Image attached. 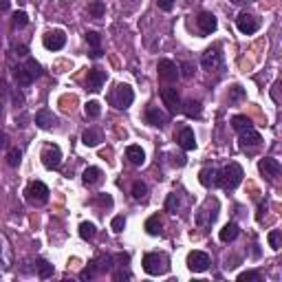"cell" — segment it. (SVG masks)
Returning <instances> with one entry per match:
<instances>
[{"mask_svg": "<svg viewBox=\"0 0 282 282\" xmlns=\"http://www.w3.org/2000/svg\"><path fill=\"white\" fill-rule=\"evenodd\" d=\"M170 269V260L166 254H146L143 256V271L150 276H163Z\"/></svg>", "mask_w": 282, "mask_h": 282, "instance_id": "cell-2", "label": "cell"}, {"mask_svg": "<svg viewBox=\"0 0 282 282\" xmlns=\"http://www.w3.org/2000/svg\"><path fill=\"white\" fill-rule=\"evenodd\" d=\"M216 216H218V201L216 198H207L203 203V207L196 212V225L201 229H207V227H212Z\"/></svg>", "mask_w": 282, "mask_h": 282, "instance_id": "cell-4", "label": "cell"}, {"mask_svg": "<svg viewBox=\"0 0 282 282\" xmlns=\"http://www.w3.org/2000/svg\"><path fill=\"white\" fill-rule=\"evenodd\" d=\"M209 265H212V260H209V256L205 254V251H189L188 254V269L194 271V274L207 271Z\"/></svg>", "mask_w": 282, "mask_h": 282, "instance_id": "cell-7", "label": "cell"}, {"mask_svg": "<svg viewBox=\"0 0 282 282\" xmlns=\"http://www.w3.org/2000/svg\"><path fill=\"white\" fill-rule=\"evenodd\" d=\"M0 267H2V269H9V267H11V249H9V243L2 234H0Z\"/></svg>", "mask_w": 282, "mask_h": 282, "instance_id": "cell-23", "label": "cell"}, {"mask_svg": "<svg viewBox=\"0 0 282 282\" xmlns=\"http://www.w3.org/2000/svg\"><path fill=\"white\" fill-rule=\"evenodd\" d=\"M95 234H97V229H95L93 223H82V225H80V236H82L84 240H93Z\"/></svg>", "mask_w": 282, "mask_h": 282, "instance_id": "cell-36", "label": "cell"}, {"mask_svg": "<svg viewBox=\"0 0 282 282\" xmlns=\"http://www.w3.org/2000/svg\"><path fill=\"white\" fill-rule=\"evenodd\" d=\"M106 13V4L101 2V0H93V2L89 4V16L91 18H104Z\"/></svg>", "mask_w": 282, "mask_h": 282, "instance_id": "cell-31", "label": "cell"}, {"mask_svg": "<svg viewBox=\"0 0 282 282\" xmlns=\"http://www.w3.org/2000/svg\"><path fill=\"white\" fill-rule=\"evenodd\" d=\"M146 121L150 126H155V128H163L168 124V115L163 110H159L157 106H148V110H146Z\"/></svg>", "mask_w": 282, "mask_h": 282, "instance_id": "cell-17", "label": "cell"}, {"mask_svg": "<svg viewBox=\"0 0 282 282\" xmlns=\"http://www.w3.org/2000/svg\"><path fill=\"white\" fill-rule=\"evenodd\" d=\"M27 22H29V18H27V13H24V11L13 13V29H22Z\"/></svg>", "mask_w": 282, "mask_h": 282, "instance_id": "cell-42", "label": "cell"}, {"mask_svg": "<svg viewBox=\"0 0 282 282\" xmlns=\"http://www.w3.org/2000/svg\"><path fill=\"white\" fill-rule=\"evenodd\" d=\"M104 82H106V71H101V69H91L89 75H86V89H89L91 93H97V91H101Z\"/></svg>", "mask_w": 282, "mask_h": 282, "instance_id": "cell-14", "label": "cell"}, {"mask_svg": "<svg viewBox=\"0 0 282 282\" xmlns=\"http://www.w3.org/2000/svg\"><path fill=\"white\" fill-rule=\"evenodd\" d=\"M238 232H240L238 225H236V223H227L223 229H220V240H223V243H232V240L238 238Z\"/></svg>", "mask_w": 282, "mask_h": 282, "instance_id": "cell-28", "label": "cell"}, {"mask_svg": "<svg viewBox=\"0 0 282 282\" xmlns=\"http://www.w3.org/2000/svg\"><path fill=\"white\" fill-rule=\"evenodd\" d=\"M0 112H2V108H0Z\"/></svg>", "mask_w": 282, "mask_h": 282, "instance_id": "cell-55", "label": "cell"}, {"mask_svg": "<svg viewBox=\"0 0 282 282\" xmlns=\"http://www.w3.org/2000/svg\"><path fill=\"white\" fill-rule=\"evenodd\" d=\"M161 99H163V104L168 106V110H170L172 115H177V112L181 110V99H179L177 89H172V86L161 89Z\"/></svg>", "mask_w": 282, "mask_h": 282, "instance_id": "cell-12", "label": "cell"}, {"mask_svg": "<svg viewBox=\"0 0 282 282\" xmlns=\"http://www.w3.org/2000/svg\"><path fill=\"white\" fill-rule=\"evenodd\" d=\"M179 205H181V201H179V194L174 192V194H168V198H166V209L170 214H177V209H179Z\"/></svg>", "mask_w": 282, "mask_h": 282, "instance_id": "cell-37", "label": "cell"}, {"mask_svg": "<svg viewBox=\"0 0 282 282\" xmlns=\"http://www.w3.org/2000/svg\"><path fill=\"white\" fill-rule=\"evenodd\" d=\"M157 4H159V9H161V11H172L174 0H157Z\"/></svg>", "mask_w": 282, "mask_h": 282, "instance_id": "cell-45", "label": "cell"}, {"mask_svg": "<svg viewBox=\"0 0 282 282\" xmlns=\"http://www.w3.org/2000/svg\"><path fill=\"white\" fill-rule=\"evenodd\" d=\"M18 51V55H27V47H16Z\"/></svg>", "mask_w": 282, "mask_h": 282, "instance_id": "cell-52", "label": "cell"}, {"mask_svg": "<svg viewBox=\"0 0 282 282\" xmlns=\"http://www.w3.org/2000/svg\"><path fill=\"white\" fill-rule=\"evenodd\" d=\"M232 126H234V130H240V128H245V126H251V121L245 115H236L232 119Z\"/></svg>", "mask_w": 282, "mask_h": 282, "instance_id": "cell-44", "label": "cell"}, {"mask_svg": "<svg viewBox=\"0 0 282 282\" xmlns=\"http://www.w3.org/2000/svg\"><path fill=\"white\" fill-rule=\"evenodd\" d=\"M258 170H260V174H263V177H267V179H276V177L280 174V161H278V159L265 157V159H260Z\"/></svg>", "mask_w": 282, "mask_h": 282, "instance_id": "cell-15", "label": "cell"}, {"mask_svg": "<svg viewBox=\"0 0 282 282\" xmlns=\"http://www.w3.org/2000/svg\"><path fill=\"white\" fill-rule=\"evenodd\" d=\"M236 132H238V139H240V146L243 148L260 146V143H263V137H260V132L256 130L254 126H245V128H240V130H236Z\"/></svg>", "mask_w": 282, "mask_h": 282, "instance_id": "cell-10", "label": "cell"}, {"mask_svg": "<svg viewBox=\"0 0 282 282\" xmlns=\"http://www.w3.org/2000/svg\"><path fill=\"white\" fill-rule=\"evenodd\" d=\"M110 104L115 106V108H121V110H126L128 106L135 101V93H132V89L128 84H117L115 86V91L110 93Z\"/></svg>", "mask_w": 282, "mask_h": 282, "instance_id": "cell-5", "label": "cell"}, {"mask_svg": "<svg viewBox=\"0 0 282 282\" xmlns=\"http://www.w3.org/2000/svg\"><path fill=\"white\" fill-rule=\"evenodd\" d=\"M220 64H223V55L218 53V49H209L203 53L201 66L205 71H216V69H220Z\"/></svg>", "mask_w": 282, "mask_h": 282, "instance_id": "cell-16", "label": "cell"}, {"mask_svg": "<svg viewBox=\"0 0 282 282\" xmlns=\"http://www.w3.org/2000/svg\"><path fill=\"white\" fill-rule=\"evenodd\" d=\"M232 2H234V4H249L251 0H232Z\"/></svg>", "mask_w": 282, "mask_h": 282, "instance_id": "cell-53", "label": "cell"}, {"mask_svg": "<svg viewBox=\"0 0 282 282\" xmlns=\"http://www.w3.org/2000/svg\"><path fill=\"white\" fill-rule=\"evenodd\" d=\"M93 203L99 205V207H104V209H110L112 207V196L110 194H97V196L93 198Z\"/></svg>", "mask_w": 282, "mask_h": 282, "instance_id": "cell-38", "label": "cell"}, {"mask_svg": "<svg viewBox=\"0 0 282 282\" xmlns=\"http://www.w3.org/2000/svg\"><path fill=\"white\" fill-rule=\"evenodd\" d=\"M181 110L186 112V115L189 117V119H198V117L203 115V108H201V101H196V99H188L186 104L181 106Z\"/></svg>", "mask_w": 282, "mask_h": 282, "instance_id": "cell-24", "label": "cell"}, {"mask_svg": "<svg viewBox=\"0 0 282 282\" xmlns=\"http://www.w3.org/2000/svg\"><path fill=\"white\" fill-rule=\"evenodd\" d=\"M243 177H245V172H243V168L238 166V163H227V166L223 168V170L218 172V177H216V186L220 188H225V189H236L240 186V181H243Z\"/></svg>", "mask_w": 282, "mask_h": 282, "instance_id": "cell-1", "label": "cell"}, {"mask_svg": "<svg viewBox=\"0 0 282 282\" xmlns=\"http://www.w3.org/2000/svg\"><path fill=\"white\" fill-rule=\"evenodd\" d=\"M7 161H9V166H11V168H18L20 161H22V152H20L18 148H11L9 155H7Z\"/></svg>", "mask_w": 282, "mask_h": 282, "instance_id": "cell-39", "label": "cell"}, {"mask_svg": "<svg viewBox=\"0 0 282 282\" xmlns=\"http://www.w3.org/2000/svg\"><path fill=\"white\" fill-rule=\"evenodd\" d=\"M126 159L132 163V166H143V163H146V152H143L141 146H128L126 148Z\"/></svg>", "mask_w": 282, "mask_h": 282, "instance_id": "cell-22", "label": "cell"}, {"mask_svg": "<svg viewBox=\"0 0 282 282\" xmlns=\"http://www.w3.org/2000/svg\"><path fill=\"white\" fill-rule=\"evenodd\" d=\"M267 238H269L271 249H276V251H278V249L282 247V234L278 232V229H274V232H269V236H267Z\"/></svg>", "mask_w": 282, "mask_h": 282, "instance_id": "cell-40", "label": "cell"}, {"mask_svg": "<svg viewBox=\"0 0 282 282\" xmlns=\"http://www.w3.org/2000/svg\"><path fill=\"white\" fill-rule=\"evenodd\" d=\"M112 278H115L117 282H119V280H130V274H128V271H115Z\"/></svg>", "mask_w": 282, "mask_h": 282, "instance_id": "cell-48", "label": "cell"}, {"mask_svg": "<svg viewBox=\"0 0 282 282\" xmlns=\"http://www.w3.org/2000/svg\"><path fill=\"white\" fill-rule=\"evenodd\" d=\"M13 101H16L18 106H22V104H24V97H22V93H13Z\"/></svg>", "mask_w": 282, "mask_h": 282, "instance_id": "cell-50", "label": "cell"}, {"mask_svg": "<svg viewBox=\"0 0 282 282\" xmlns=\"http://www.w3.org/2000/svg\"><path fill=\"white\" fill-rule=\"evenodd\" d=\"M9 9V0H0V11H7Z\"/></svg>", "mask_w": 282, "mask_h": 282, "instance_id": "cell-51", "label": "cell"}, {"mask_svg": "<svg viewBox=\"0 0 282 282\" xmlns=\"http://www.w3.org/2000/svg\"><path fill=\"white\" fill-rule=\"evenodd\" d=\"M278 89H280V84L276 82L274 84V91H271V97H274V101H280V95H278Z\"/></svg>", "mask_w": 282, "mask_h": 282, "instance_id": "cell-49", "label": "cell"}, {"mask_svg": "<svg viewBox=\"0 0 282 282\" xmlns=\"http://www.w3.org/2000/svg\"><path fill=\"white\" fill-rule=\"evenodd\" d=\"M188 2H192V0H188Z\"/></svg>", "mask_w": 282, "mask_h": 282, "instance_id": "cell-54", "label": "cell"}, {"mask_svg": "<svg viewBox=\"0 0 282 282\" xmlns=\"http://www.w3.org/2000/svg\"><path fill=\"white\" fill-rule=\"evenodd\" d=\"M97 271H99V263H97V260H93V263L86 267V269L80 271V278H82V280H93L95 276H97Z\"/></svg>", "mask_w": 282, "mask_h": 282, "instance_id": "cell-33", "label": "cell"}, {"mask_svg": "<svg viewBox=\"0 0 282 282\" xmlns=\"http://www.w3.org/2000/svg\"><path fill=\"white\" fill-rule=\"evenodd\" d=\"M177 141H179V146H181L183 150H194V148H196V137H194V130H192V128H188V126L179 130Z\"/></svg>", "mask_w": 282, "mask_h": 282, "instance_id": "cell-19", "label": "cell"}, {"mask_svg": "<svg viewBox=\"0 0 282 282\" xmlns=\"http://www.w3.org/2000/svg\"><path fill=\"white\" fill-rule=\"evenodd\" d=\"M24 198L31 205H44L49 201V188L42 181H31L24 189Z\"/></svg>", "mask_w": 282, "mask_h": 282, "instance_id": "cell-6", "label": "cell"}, {"mask_svg": "<svg viewBox=\"0 0 282 282\" xmlns=\"http://www.w3.org/2000/svg\"><path fill=\"white\" fill-rule=\"evenodd\" d=\"M84 112H86V117L89 119H97V117L101 115V106H99V101H89V104L84 106Z\"/></svg>", "mask_w": 282, "mask_h": 282, "instance_id": "cell-34", "label": "cell"}, {"mask_svg": "<svg viewBox=\"0 0 282 282\" xmlns=\"http://www.w3.org/2000/svg\"><path fill=\"white\" fill-rule=\"evenodd\" d=\"M99 141H101V132L95 130V128H89V130H84V135H82V143L89 148L99 146Z\"/></svg>", "mask_w": 282, "mask_h": 282, "instance_id": "cell-27", "label": "cell"}, {"mask_svg": "<svg viewBox=\"0 0 282 282\" xmlns=\"http://www.w3.org/2000/svg\"><path fill=\"white\" fill-rule=\"evenodd\" d=\"M245 97H247V93H245V89H243V86H238V84H234L232 89H229V93H227L229 104H236V101H243Z\"/></svg>", "mask_w": 282, "mask_h": 282, "instance_id": "cell-30", "label": "cell"}, {"mask_svg": "<svg viewBox=\"0 0 282 282\" xmlns=\"http://www.w3.org/2000/svg\"><path fill=\"white\" fill-rule=\"evenodd\" d=\"M216 177H218L216 168H203L201 174H198V181L205 188H212V186H216Z\"/></svg>", "mask_w": 282, "mask_h": 282, "instance_id": "cell-26", "label": "cell"}, {"mask_svg": "<svg viewBox=\"0 0 282 282\" xmlns=\"http://www.w3.org/2000/svg\"><path fill=\"white\" fill-rule=\"evenodd\" d=\"M148 196V186L143 181H135V186H132V198L135 201H146Z\"/></svg>", "mask_w": 282, "mask_h": 282, "instance_id": "cell-32", "label": "cell"}, {"mask_svg": "<svg viewBox=\"0 0 282 282\" xmlns=\"http://www.w3.org/2000/svg\"><path fill=\"white\" fill-rule=\"evenodd\" d=\"M101 177H104V172L99 168H86L84 174H82V181H84V186H97L101 181Z\"/></svg>", "mask_w": 282, "mask_h": 282, "instance_id": "cell-25", "label": "cell"}, {"mask_svg": "<svg viewBox=\"0 0 282 282\" xmlns=\"http://www.w3.org/2000/svg\"><path fill=\"white\" fill-rule=\"evenodd\" d=\"M260 280V274L258 271H243L238 276V282H258Z\"/></svg>", "mask_w": 282, "mask_h": 282, "instance_id": "cell-41", "label": "cell"}, {"mask_svg": "<svg viewBox=\"0 0 282 282\" xmlns=\"http://www.w3.org/2000/svg\"><path fill=\"white\" fill-rule=\"evenodd\" d=\"M143 227H146V232L150 234V236H159V234H161V218L155 214V216H150V218L146 220V225H143Z\"/></svg>", "mask_w": 282, "mask_h": 282, "instance_id": "cell-29", "label": "cell"}, {"mask_svg": "<svg viewBox=\"0 0 282 282\" xmlns=\"http://www.w3.org/2000/svg\"><path fill=\"white\" fill-rule=\"evenodd\" d=\"M35 126L42 128V130H49V128L58 126V117H55L49 108H42V110H38V115H35Z\"/></svg>", "mask_w": 282, "mask_h": 282, "instance_id": "cell-18", "label": "cell"}, {"mask_svg": "<svg viewBox=\"0 0 282 282\" xmlns=\"http://www.w3.org/2000/svg\"><path fill=\"white\" fill-rule=\"evenodd\" d=\"M196 24L201 29V33H212V31H216V16L209 11H201L196 18Z\"/></svg>", "mask_w": 282, "mask_h": 282, "instance_id": "cell-20", "label": "cell"}, {"mask_svg": "<svg viewBox=\"0 0 282 282\" xmlns=\"http://www.w3.org/2000/svg\"><path fill=\"white\" fill-rule=\"evenodd\" d=\"M181 71H183V78H192V73H194V66L192 64H189V62H183L181 64Z\"/></svg>", "mask_w": 282, "mask_h": 282, "instance_id": "cell-47", "label": "cell"}, {"mask_svg": "<svg viewBox=\"0 0 282 282\" xmlns=\"http://www.w3.org/2000/svg\"><path fill=\"white\" fill-rule=\"evenodd\" d=\"M40 159H42V163H44L47 170H55V168H60V163H62V150H60L55 143H51V146H47L42 150Z\"/></svg>", "mask_w": 282, "mask_h": 282, "instance_id": "cell-8", "label": "cell"}, {"mask_svg": "<svg viewBox=\"0 0 282 282\" xmlns=\"http://www.w3.org/2000/svg\"><path fill=\"white\" fill-rule=\"evenodd\" d=\"M188 163V159L186 155H172V166H177V168H183Z\"/></svg>", "mask_w": 282, "mask_h": 282, "instance_id": "cell-46", "label": "cell"}, {"mask_svg": "<svg viewBox=\"0 0 282 282\" xmlns=\"http://www.w3.org/2000/svg\"><path fill=\"white\" fill-rule=\"evenodd\" d=\"M86 42H89V47H91L89 55L93 60H99L101 58V35L97 31H89L86 33Z\"/></svg>", "mask_w": 282, "mask_h": 282, "instance_id": "cell-21", "label": "cell"}, {"mask_svg": "<svg viewBox=\"0 0 282 282\" xmlns=\"http://www.w3.org/2000/svg\"><path fill=\"white\" fill-rule=\"evenodd\" d=\"M110 227H112V232L115 234H121L124 232V227H126V218L124 216H115L112 218V223H110Z\"/></svg>", "mask_w": 282, "mask_h": 282, "instance_id": "cell-43", "label": "cell"}, {"mask_svg": "<svg viewBox=\"0 0 282 282\" xmlns=\"http://www.w3.org/2000/svg\"><path fill=\"white\" fill-rule=\"evenodd\" d=\"M42 73L40 71V64L35 62L33 58H27V64L24 66H18L16 71H13V78H16V82H18V86H31L33 84V80L38 78V75Z\"/></svg>", "mask_w": 282, "mask_h": 282, "instance_id": "cell-3", "label": "cell"}, {"mask_svg": "<svg viewBox=\"0 0 282 282\" xmlns=\"http://www.w3.org/2000/svg\"><path fill=\"white\" fill-rule=\"evenodd\" d=\"M236 27H238V31H240V33H245V35H254L256 31H258L260 22H258V18L251 16V13H240V16L236 18Z\"/></svg>", "mask_w": 282, "mask_h": 282, "instance_id": "cell-9", "label": "cell"}, {"mask_svg": "<svg viewBox=\"0 0 282 282\" xmlns=\"http://www.w3.org/2000/svg\"><path fill=\"white\" fill-rule=\"evenodd\" d=\"M157 71H159V78L166 80V82H177L179 80V66L172 62V60H161L157 64Z\"/></svg>", "mask_w": 282, "mask_h": 282, "instance_id": "cell-13", "label": "cell"}, {"mask_svg": "<svg viewBox=\"0 0 282 282\" xmlns=\"http://www.w3.org/2000/svg\"><path fill=\"white\" fill-rule=\"evenodd\" d=\"M35 269H38L40 278H51V276H53V265H49L47 260H38V263H35Z\"/></svg>", "mask_w": 282, "mask_h": 282, "instance_id": "cell-35", "label": "cell"}, {"mask_svg": "<svg viewBox=\"0 0 282 282\" xmlns=\"http://www.w3.org/2000/svg\"><path fill=\"white\" fill-rule=\"evenodd\" d=\"M42 44H44V49H49V51H60L66 44V33L64 31H60V29H55V31H49L47 35L42 38Z\"/></svg>", "mask_w": 282, "mask_h": 282, "instance_id": "cell-11", "label": "cell"}]
</instances>
